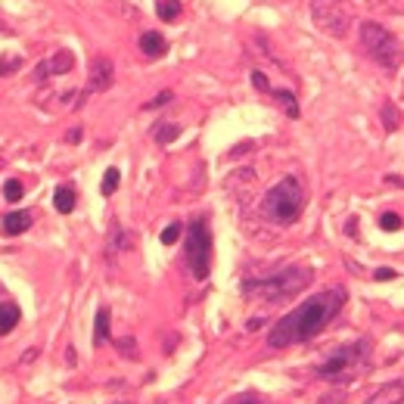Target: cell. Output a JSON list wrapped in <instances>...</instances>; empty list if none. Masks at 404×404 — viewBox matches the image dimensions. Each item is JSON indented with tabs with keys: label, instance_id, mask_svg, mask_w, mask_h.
Masks as SVG:
<instances>
[{
	"label": "cell",
	"instance_id": "cell-1",
	"mask_svg": "<svg viewBox=\"0 0 404 404\" xmlns=\"http://www.w3.org/2000/svg\"><path fill=\"white\" fill-rule=\"evenodd\" d=\"M346 299L348 295L342 287H330V289H324V293L305 299L302 305H295L287 317L277 320L274 330L267 333V346L271 348H289V346H299V342L314 339V336L342 311Z\"/></svg>",
	"mask_w": 404,
	"mask_h": 404
},
{
	"label": "cell",
	"instance_id": "cell-2",
	"mask_svg": "<svg viewBox=\"0 0 404 404\" xmlns=\"http://www.w3.org/2000/svg\"><path fill=\"white\" fill-rule=\"evenodd\" d=\"M308 283H311V271L302 265H289L274 277L246 280L243 283V295H246V299H258V302H265V305H277V302H287V299H293V295H299Z\"/></svg>",
	"mask_w": 404,
	"mask_h": 404
},
{
	"label": "cell",
	"instance_id": "cell-3",
	"mask_svg": "<svg viewBox=\"0 0 404 404\" xmlns=\"http://www.w3.org/2000/svg\"><path fill=\"white\" fill-rule=\"evenodd\" d=\"M367 364H370V339H358V342H348V346L330 352L317 367H314V373H317L320 379H326V383L346 385V383H352L358 373H364Z\"/></svg>",
	"mask_w": 404,
	"mask_h": 404
},
{
	"label": "cell",
	"instance_id": "cell-4",
	"mask_svg": "<svg viewBox=\"0 0 404 404\" xmlns=\"http://www.w3.org/2000/svg\"><path fill=\"white\" fill-rule=\"evenodd\" d=\"M302 209H305V187H302V181L295 175H289V177H283L280 183H274V187L265 193V199H261V215L274 224L299 221Z\"/></svg>",
	"mask_w": 404,
	"mask_h": 404
},
{
	"label": "cell",
	"instance_id": "cell-5",
	"mask_svg": "<svg viewBox=\"0 0 404 404\" xmlns=\"http://www.w3.org/2000/svg\"><path fill=\"white\" fill-rule=\"evenodd\" d=\"M183 261H187L193 280H205L212 271V230L205 218H193L183 240Z\"/></svg>",
	"mask_w": 404,
	"mask_h": 404
},
{
	"label": "cell",
	"instance_id": "cell-6",
	"mask_svg": "<svg viewBox=\"0 0 404 404\" xmlns=\"http://www.w3.org/2000/svg\"><path fill=\"white\" fill-rule=\"evenodd\" d=\"M361 44L370 53V59H377L385 69H395L398 56H401V47H398L395 34L385 25H377V22H361Z\"/></svg>",
	"mask_w": 404,
	"mask_h": 404
},
{
	"label": "cell",
	"instance_id": "cell-7",
	"mask_svg": "<svg viewBox=\"0 0 404 404\" xmlns=\"http://www.w3.org/2000/svg\"><path fill=\"white\" fill-rule=\"evenodd\" d=\"M311 16H314V22H317L320 32L333 34V38H342L346 28H348V16H346V10H342L339 0H314Z\"/></svg>",
	"mask_w": 404,
	"mask_h": 404
},
{
	"label": "cell",
	"instance_id": "cell-8",
	"mask_svg": "<svg viewBox=\"0 0 404 404\" xmlns=\"http://www.w3.org/2000/svg\"><path fill=\"white\" fill-rule=\"evenodd\" d=\"M72 65H75V56L69 50H59L56 56L44 59V63L34 69V81H47L50 75H65V72H72Z\"/></svg>",
	"mask_w": 404,
	"mask_h": 404
},
{
	"label": "cell",
	"instance_id": "cell-9",
	"mask_svg": "<svg viewBox=\"0 0 404 404\" xmlns=\"http://www.w3.org/2000/svg\"><path fill=\"white\" fill-rule=\"evenodd\" d=\"M28 227H32V212H10V215H3V221H0V234L3 236H19V234H25Z\"/></svg>",
	"mask_w": 404,
	"mask_h": 404
},
{
	"label": "cell",
	"instance_id": "cell-10",
	"mask_svg": "<svg viewBox=\"0 0 404 404\" xmlns=\"http://www.w3.org/2000/svg\"><path fill=\"white\" fill-rule=\"evenodd\" d=\"M112 85V59L97 56L91 65V91H106Z\"/></svg>",
	"mask_w": 404,
	"mask_h": 404
},
{
	"label": "cell",
	"instance_id": "cell-11",
	"mask_svg": "<svg viewBox=\"0 0 404 404\" xmlns=\"http://www.w3.org/2000/svg\"><path fill=\"white\" fill-rule=\"evenodd\" d=\"M404 401V379H395V383L383 385L379 392H373L367 398V404H401Z\"/></svg>",
	"mask_w": 404,
	"mask_h": 404
},
{
	"label": "cell",
	"instance_id": "cell-12",
	"mask_svg": "<svg viewBox=\"0 0 404 404\" xmlns=\"http://www.w3.org/2000/svg\"><path fill=\"white\" fill-rule=\"evenodd\" d=\"M140 50H144L146 56H165L168 41H165L159 32H144V34H140Z\"/></svg>",
	"mask_w": 404,
	"mask_h": 404
},
{
	"label": "cell",
	"instance_id": "cell-13",
	"mask_svg": "<svg viewBox=\"0 0 404 404\" xmlns=\"http://www.w3.org/2000/svg\"><path fill=\"white\" fill-rule=\"evenodd\" d=\"M19 317H22L19 305H13V302H0V336L13 333L16 324H19Z\"/></svg>",
	"mask_w": 404,
	"mask_h": 404
},
{
	"label": "cell",
	"instance_id": "cell-14",
	"mask_svg": "<svg viewBox=\"0 0 404 404\" xmlns=\"http://www.w3.org/2000/svg\"><path fill=\"white\" fill-rule=\"evenodd\" d=\"M75 190L72 187H56L53 190V205H56V212H63V215H69V212L75 209Z\"/></svg>",
	"mask_w": 404,
	"mask_h": 404
},
{
	"label": "cell",
	"instance_id": "cell-15",
	"mask_svg": "<svg viewBox=\"0 0 404 404\" xmlns=\"http://www.w3.org/2000/svg\"><path fill=\"white\" fill-rule=\"evenodd\" d=\"M109 339V308L97 311V326H93V346H103Z\"/></svg>",
	"mask_w": 404,
	"mask_h": 404
},
{
	"label": "cell",
	"instance_id": "cell-16",
	"mask_svg": "<svg viewBox=\"0 0 404 404\" xmlns=\"http://www.w3.org/2000/svg\"><path fill=\"white\" fill-rule=\"evenodd\" d=\"M156 13H159V19L162 22H175L177 16H181V3H177V0H159Z\"/></svg>",
	"mask_w": 404,
	"mask_h": 404
},
{
	"label": "cell",
	"instance_id": "cell-17",
	"mask_svg": "<svg viewBox=\"0 0 404 404\" xmlns=\"http://www.w3.org/2000/svg\"><path fill=\"white\" fill-rule=\"evenodd\" d=\"M153 137H156L159 144H171V140L181 137V128H177V124H171V122H165V124H159V128L153 131Z\"/></svg>",
	"mask_w": 404,
	"mask_h": 404
},
{
	"label": "cell",
	"instance_id": "cell-18",
	"mask_svg": "<svg viewBox=\"0 0 404 404\" xmlns=\"http://www.w3.org/2000/svg\"><path fill=\"white\" fill-rule=\"evenodd\" d=\"M274 97H277V103L287 106L289 118H299V100H295L293 91H274Z\"/></svg>",
	"mask_w": 404,
	"mask_h": 404
},
{
	"label": "cell",
	"instance_id": "cell-19",
	"mask_svg": "<svg viewBox=\"0 0 404 404\" xmlns=\"http://www.w3.org/2000/svg\"><path fill=\"white\" fill-rule=\"evenodd\" d=\"M118 168H106V175H103V183H100V193L103 196H112L118 190Z\"/></svg>",
	"mask_w": 404,
	"mask_h": 404
},
{
	"label": "cell",
	"instance_id": "cell-20",
	"mask_svg": "<svg viewBox=\"0 0 404 404\" xmlns=\"http://www.w3.org/2000/svg\"><path fill=\"white\" fill-rule=\"evenodd\" d=\"M22 193H25V187H22L19 181H7V183H3V199H7V202H19Z\"/></svg>",
	"mask_w": 404,
	"mask_h": 404
},
{
	"label": "cell",
	"instance_id": "cell-21",
	"mask_svg": "<svg viewBox=\"0 0 404 404\" xmlns=\"http://www.w3.org/2000/svg\"><path fill=\"white\" fill-rule=\"evenodd\" d=\"M181 224H168V227L162 230V246H175L177 240H181Z\"/></svg>",
	"mask_w": 404,
	"mask_h": 404
},
{
	"label": "cell",
	"instance_id": "cell-22",
	"mask_svg": "<svg viewBox=\"0 0 404 404\" xmlns=\"http://www.w3.org/2000/svg\"><path fill=\"white\" fill-rule=\"evenodd\" d=\"M379 227H383V230H389V234H392V230H398V227H401V218H398L395 212H385V215L379 218Z\"/></svg>",
	"mask_w": 404,
	"mask_h": 404
},
{
	"label": "cell",
	"instance_id": "cell-23",
	"mask_svg": "<svg viewBox=\"0 0 404 404\" xmlns=\"http://www.w3.org/2000/svg\"><path fill=\"white\" fill-rule=\"evenodd\" d=\"M22 65V59L19 56H13V59H0V75H13L16 69Z\"/></svg>",
	"mask_w": 404,
	"mask_h": 404
},
{
	"label": "cell",
	"instance_id": "cell-24",
	"mask_svg": "<svg viewBox=\"0 0 404 404\" xmlns=\"http://www.w3.org/2000/svg\"><path fill=\"white\" fill-rule=\"evenodd\" d=\"M383 115H385V131H395V128H398V112H395V106H385Z\"/></svg>",
	"mask_w": 404,
	"mask_h": 404
},
{
	"label": "cell",
	"instance_id": "cell-25",
	"mask_svg": "<svg viewBox=\"0 0 404 404\" xmlns=\"http://www.w3.org/2000/svg\"><path fill=\"white\" fill-rule=\"evenodd\" d=\"M165 103H171V91H162L159 97H153L150 103H146V109H162Z\"/></svg>",
	"mask_w": 404,
	"mask_h": 404
},
{
	"label": "cell",
	"instance_id": "cell-26",
	"mask_svg": "<svg viewBox=\"0 0 404 404\" xmlns=\"http://www.w3.org/2000/svg\"><path fill=\"white\" fill-rule=\"evenodd\" d=\"M395 271H392V267H379L377 274H373V280H379V283H389V280H395Z\"/></svg>",
	"mask_w": 404,
	"mask_h": 404
},
{
	"label": "cell",
	"instance_id": "cell-27",
	"mask_svg": "<svg viewBox=\"0 0 404 404\" xmlns=\"http://www.w3.org/2000/svg\"><path fill=\"white\" fill-rule=\"evenodd\" d=\"M118 348H122L124 358H137V352H134V348H137V346H134V339H122V342H118Z\"/></svg>",
	"mask_w": 404,
	"mask_h": 404
},
{
	"label": "cell",
	"instance_id": "cell-28",
	"mask_svg": "<svg viewBox=\"0 0 404 404\" xmlns=\"http://www.w3.org/2000/svg\"><path fill=\"white\" fill-rule=\"evenodd\" d=\"M252 85L258 87V91H267V78L261 72H252Z\"/></svg>",
	"mask_w": 404,
	"mask_h": 404
},
{
	"label": "cell",
	"instance_id": "cell-29",
	"mask_svg": "<svg viewBox=\"0 0 404 404\" xmlns=\"http://www.w3.org/2000/svg\"><path fill=\"white\" fill-rule=\"evenodd\" d=\"M81 137H85V131H81V128H72L69 134H65V140H69V144H78Z\"/></svg>",
	"mask_w": 404,
	"mask_h": 404
},
{
	"label": "cell",
	"instance_id": "cell-30",
	"mask_svg": "<svg viewBox=\"0 0 404 404\" xmlns=\"http://www.w3.org/2000/svg\"><path fill=\"white\" fill-rule=\"evenodd\" d=\"M230 404H265L261 398H252V395H246V398H236V401H230Z\"/></svg>",
	"mask_w": 404,
	"mask_h": 404
},
{
	"label": "cell",
	"instance_id": "cell-31",
	"mask_svg": "<svg viewBox=\"0 0 404 404\" xmlns=\"http://www.w3.org/2000/svg\"><path fill=\"white\" fill-rule=\"evenodd\" d=\"M346 234H348V236H358V221H355V218L346 224Z\"/></svg>",
	"mask_w": 404,
	"mask_h": 404
},
{
	"label": "cell",
	"instance_id": "cell-32",
	"mask_svg": "<svg viewBox=\"0 0 404 404\" xmlns=\"http://www.w3.org/2000/svg\"><path fill=\"white\" fill-rule=\"evenodd\" d=\"M246 326H249V330H258V326H261V317H252Z\"/></svg>",
	"mask_w": 404,
	"mask_h": 404
}]
</instances>
